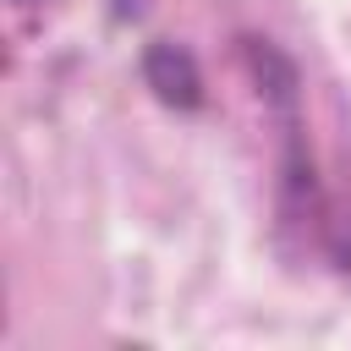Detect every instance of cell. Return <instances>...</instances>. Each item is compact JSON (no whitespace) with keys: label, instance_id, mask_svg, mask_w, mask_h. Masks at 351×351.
Here are the masks:
<instances>
[{"label":"cell","instance_id":"obj_1","mask_svg":"<svg viewBox=\"0 0 351 351\" xmlns=\"http://www.w3.org/2000/svg\"><path fill=\"white\" fill-rule=\"evenodd\" d=\"M241 66H247V77L258 82L263 104L280 115V126L296 121V88H302V77H296L291 55H285L280 44H269V38H241Z\"/></svg>","mask_w":351,"mask_h":351},{"label":"cell","instance_id":"obj_2","mask_svg":"<svg viewBox=\"0 0 351 351\" xmlns=\"http://www.w3.org/2000/svg\"><path fill=\"white\" fill-rule=\"evenodd\" d=\"M143 82H148L154 99L170 104V110H197V104H203V71H197V60H192L181 44H148V55H143Z\"/></svg>","mask_w":351,"mask_h":351},{"label":"cell","instance_id":"obj_3","mask_svg":"<svg viewBox=\"0 0 351 351\" xmlns=\"http://www.w3.org/2000/svg\"><path fill=\"white\" fill-rule=\"evenodd\" d=\"M148 0H110V16H121V22H132L137 11H143Z\"/></svg>","mask_w":351,"mask_h":351},{"label":"cell","instance_id":"obj_4","mask_svg":"<svg viewBox=\"0 0 351 351\" xmlns=\"http://www.w3.org/2000/svg\"><path fill=\"white\" fill-rule=\"evenodd\" d=\"M16 5H33V0H16Z\"/></svg>","mask_w":351,"mask_h":351}]
</instances>
